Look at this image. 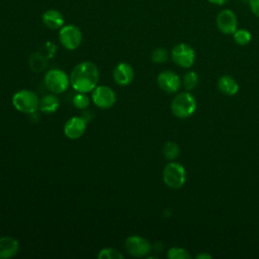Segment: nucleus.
I'll list each match as a JSON object with an SVG mask.
<instances>
[{
    "instance_id": "obj_1",
    "label": "nucleus",
    "mask_w": 259,
    "mask_h": 259,
    "mask_svg": "<svg viewBox=\"0 0 259 259\" xmlns=\"http://www.w3.org/2000/svg\"><path fill=\"white\" fill-rule=\"evenodd\" d=\"M99 72L96 65L92 62H81L76 65L70 74L72 87L81 93L92 91L98 83Z\"/></svg>"
},
{
    "instance_id": "obj_2",
    "label": "nucleus",
    "mask_w": 259,
    "mask_h": 259,
    "mask_svg": "<svg viewBox=\"0 0 259 259\" xmlns=\"http://www.w3.org/2000/svg\"><path fill=\"white\" fill-rule=\"evenodd\" d=\"M196 109V100L189 92H181L171 102L172 113L179 118L189 117Z\"/></svg>"
},
{
    "instance_id": "obj_3",
    "label": "nucleus",
    "mask_w": 259,
    "mask_h": 259,
    "mask_svg": "<svg viewBox=\"0 0 259 259\" xmlns=\"http://www.w3.org/2000/svg\"><path fill=\"white\" fill-rule=\"evenodd\" d=\"M38 97L30 90H19L12 96V104L22 113H33L38 108Z\"/></svg>"
},
{
    "instance_id": "obj_4",
    "label": "nucleus",
    "mask_w": 259,
    "mask_h": 259,
    "mask_svg": "<svg viewBox=\"0 0 259 259\" xmlns=\"http://www.w3.org/2000/svg\"><path fill=\"white\" fill-rule=\"evenodd\" d=\"M163 180L170 188L178 189L182 187L186 181V172L184 167L179 163H168L163 170Z\"/></svg>"
},
{
    "instance_id": "obj_5",
    "label": "nucleus",
    "mask_w": 259,
    "mask_h": 259,
    "mask_svg": "<svg viewBox=\"0 0 259 259\" xmlns=\"http://www.w3.org/2000/svg\"><path fill=\"white\" fill-rule=\"evenodd\" d=\"M69 84H70V78L64 71L60 69L50 70L45 75L46 87L55 94H60L65 92L68 89Z\"/></svg>"
},
{
    "instance_id": "obj_6",
    "label": "nucleus",
    "mask_w": 259,
    "mask_h": 259,
    "mask_svg": "<svg viewBox=\"0 0 259 259\" xmlns=\"http://www.w3.org/2000/svg\"><path fill=\"white\" fill-rule=\"evenodd\" d=\"M171 58L176 65L182 68H189L194 63L195 53L189 45L181 42L172 49Z\"/></svg>"
},
{
    "instance_id": "obj_7",
    "label": "nucleus",
    "mask_w": 259,
    "mask_h": 259,
    "mask_svg": "<svg viewBox=\"0 0 259 259\" xmlns=\"http://www.w3.org/2000/svg\"><path fill=\"white\" fill-rule=\"evenodd\" d=\"M92 101L97 107L107 109L114 105L116 101V96L114 91L110 87L105 85L96 86L92 90Z\"/></svg>"
},
{
    "instance_id": "obj_8",
    "label": "nucleus",
    "mask_w": 259,
    "mask_h": 259,
    "mask_svg": "<svg viewBox=\"0 0 259 259\" xmlns=\"http://www.w3.org/2000/svg\"><path fill=\"white\" fill-rule=\"evenodd\" d=\"M59 38L61 44L67 50L73 51L76 50L82 41L81 30L75 25H66L63 26L59 33Z\"/></svg>"
},
{
    "instance_id": "obj_9",
    "label": "nucleus",
    "mask_w": 259,
    "mask_h": 259,
    "mask_svg": "<svg viewBox=\"0 0 259 259\" xmlns=\"http://www.w3.org/2000/svg\"><path fill=\"white\" fill-rule=\"evenodd\" d=\"M124 248L126 252L134 257H144L151 251L150 242L140 236H130L124 242Z\"/></svg>"
},
{
    "instance_id": "obj_10",
    "label": "nucleus",
    "mask_w": 259,
    "mask_h": 259,
    "mask_svg": "<svg viewBox=\"0 0 259 259\" xmlns=\"http://www.w3.org/2000/svg\"><path fill=\"white\" fill-rule=\"evenodd\" d=\"M217 26L225 34H233L238 29L236 14L230 9H224L217 15Z\"/></svg>"
},
{
    "instance_id": "obj_11",
    "label": "nucleus",
    "mask_w": 259,
    "mask_h": 259,
    "mask_svg": "<svg viewBox=\"0 0 259 259\" xmlns=\"http://www.w3.org/2000/svg\"><path fill=\"white\" fill-rule=\"evenodd\" d=\"M86 126V119L81 116H73L66 121L64 125V134L71 140H77L85 134Z\"/></svg>"
},
{
    "instance_id": "obj_12",
    "label": "nucleus",
    "mask_w": 259,
    "mask_h": 259,
    "mask_svg": "<svg viewBox=\"0 0 259 259\" xmlns=\"http://www.w3.org/2000/svg\"><path fill=\"white\" fill-rule=\"evenodd\" d=\"M157 83L163 91L167 93H174L179 89L181 81L178 75L174 72L163 71L158 75Z\"/></svg>"
},
{
    "instance_id": "obj_13",
    "label": "nucleus",
    "mask_w": 259,
    "mask_h": 259,
    "mask_svg": "<svg viewBox=\"0 0 259 259\" xmlns=\"http://www.w3.org/2000/svg\"><path fill=\"white\" fill-rule=\"evenodd\" d=\"M113 80L120 86H126L132 83L135 72L133 67L127 63H119L113 70Z\"/></svg>"
},
{
    "instance_id": "obj_14",
    "label": "nucleus",
    "mask_w": 259,
    "mask_h": 259,
    "mask_svg": "<svg viewBox=\"0 0 259 259\" xmlns=\"http://www.w3.org/2000/svg\"><path fill=\"white\" fill-rule=\"evenodd\" d=\"M19 250V243L10 236L0 237V259H7L15 256Z\"/></svg>"
},
{
    "instance_id": "obj_15",
    "label": "nucleus",
    "mask_w": 259,
    "mask_h": 259,
    "mask_svg": "<svg viewBox=\"0 0 259 259\" xmlns=\"http://www.w3.org/2000/svg\"><path fill=\"white\" fill-rule=\"evenodd\" d=\"M42 22L49 28L57 29L63 25L64 18H63V15L58 10L51 9L46 11L42 14Z\"/></svg>"
},
{
    "instance_id": "obj_16",
    "label": "nucleus",
    "mask_w": 259,
    "mask_h": 259,
    "mask_svg": "<svg viewBox=\"0 0 259 259\" xmlns=\"http://www.w3.org/2000/svg\"><path fill=\"white\" fill-rule=\"evenodd\" d=\"M218 87L223 93L227 95H234L239 90V85L236 82V80L228 75H225L220 78L218 82Z\"/></svg>"
},
{
    "instance_id": "obj_17",
    "label": "nucleus",
    "mask_w": 259,
    "mask_h": 259,
    "mask_svg": "<svg viewBox=\"0 0 259 259\" xmlns=\"http://www.w3.org/2000/svg\"><path fill=\"white\" fill-rule=\"evenodd\" d=\"M59 99L53 94L44 96L38 103V108L45 113H54L59 108Z\"/></svg>"
},
{
    "instance_id": "obj_18",
    "label": "nucleus",
    "mask_w": 259,
    "mask_h": 259,
    "mask_svg": "<svg viewBox=\"0 0 259 259\" xmlns=\"http://www.w3.org/2000/svg\"><path fill=\"white\" fill-rule=\"evenodd\" d=\"M29 67L33 72L39 73L44 71L47 67V60L46 58L39 54V53H34L30 56L29 58Z\"/></svg>"
},
{
    "instance_id": "obj_19",
    "label": "nucleus",
    "mask_w": 259,
    "mask_h": 259,
    "mask_svg": "<svg viewBox=\"0 0 259 259\" xmlns=\"http://www.w3.org/2000/svg\"><path fill=\"white\" fill-rule=\"evenodd\" d=\"M163 154L166 159L174 160L179 156V147L174 142H168L163 148Z\"/></svg>"
},
{
    "instance_id": "obj_20",
    "label": "nucleus",
    "mask_w": 259,
    "mask_h": 259,
    "mask_svg": "<svg viewBox=\"0 0 259 259\" xmlns=\"http://www.w3.org/2000/svg\"><path fill=\"white\" fill-rule=\"evenodd\" d=\"M235 41L240 46H246L251 41L252 35L249 30L247 29H237L233 33Z\"/></svg>"
},
{
    "instance_id": "obj_21",
    "label": "nucleus",
    "mask_w": 259,
    "mask_h": 259,
    "mask_svg": "<svg viewBox=\"0 0 259 259\" xmlns=\"http://www.w3.org/2000/svg\"><path fill=\"white\" fill-rule=\"evenodd\" d=\"M98 259H122L123 255L116 249L103 248L97 255Z\"/></svg>"
},
{
    "instance_id": "obj_22",
    "label": "nucleus",
    "mask_w": 259,
    "mask_h": 259,
    "mask_svg": "<svg viewBox=\"0 0 259 259\" xmlns=\"http://www.w3.org/2000/svg\"><path fill=\"white\" fill-rule=\"evenodd\" d=\"M198 84V76L195 72H188L183 77V85L186 90H192Z\"/></svg>"
},
{
    "instance_id": "obj_23",
    "label": "nucleus",
    "mask_w": 259,
    "mask_h": 259,
    "mask_svg": "<svg viewBox=\"0 0 259 259\" xmlns=\"http://www.w3.org/2000/svg\"><path fill=\"white\" fill-rule=\"evenodd\" d=\"M90 103V100L89 98L85 95V93H81L79 92L78 94H76L74 97H73V104L76 108L78 109H85L88 107Z\"/></svg>"
},
{
    "instance_id": "obj_24",
    "label": "nucleus",
    "mask_w": 259,
    "mask_h": 259,
    "mask_svg": "<svg viewBox=\"0 0 259 259\" xmlns=\"http://www.w3.org/2000/svg\"><path fill=\"white\" fill-rule=\"evenodd\" d=\"M167 256L170 259H189L190 258V255L186 250L178 247H173L169 249Z\"/></svg>"
},
{
    "instance_id": "obj_25",
    "label": "nucleus",
    "mask_w": 259,
    "mask_h": 259,
    "mask_svg": "<svg viewBox=\"0 0 259 259\" xmlns=\"http://www.w3.org/2000/svg\"><path fill=\"white\" fill-rule=\"evenodd\" d=\"M151 59L154 63H164L168 59V52L164 48H157L152 52Z\"/></svg>"
},
{
    "instance_id": "obj_26",
    "label": "nucleus",
    "mask_w": 259,
    "mask_h": 259,
    "mask_svg": "<svg viewBox=\"0 0 259 259\" xmlns=\"http://www.w3.org/2000/svg\"><path fill=\"white\" fill-rule=\"evenodd\" d=\"M248 3L250 5L252 13L259 17V0H249Z\"/></svg>"
},
{
    "instance_id": "obj_27",
    "label": "nucleus",
    "mask_w": 259,
    "mask_h": 259,
    "mask_svg": "<svg viewBox=\"0 0 259 259\" xmlns=\"http://www.w3.org/2000/svg\"><path fill=\"white\" fill-rule=\"evenodd\" d=\"M207 1L211 4H214V5H224L229 0H207Z\"/></svg>"
},
{
    "instance_id": "obj_28",
    "label": "nucleus",
    "mask_w": 259,
    "mask_h": 259,
    "mask_svg": "<svg viewBox=\"0 0 259 259\" xmlns=\"http://www.w3.org/2000/svg\"><path fill=\"white\" fill-rule=\"evenodd\" d=\"M211 256L210 255H208V254H199L198 256H197V258H210Z\"/></svg>"
},
{
    "instance_id": "obj_29",
    "label": "nucleus",
    "mask_w": 259,
    "mask_h": 259,
    "mask_svg": "<svg viewBox=\"0 0 259 259\" xmlns=\"http://www.w3.org/2000/svg\"><path fill=\"white\" fill-rule=\"evenodd\" d=\"M241 1H243V2H249V0H241Z\"/></svg>"
}]
</instances>
